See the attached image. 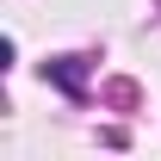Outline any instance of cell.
<instances>
[{
	"mask_svg": "<svg viewBox=\"0 0 161 161\" xmlns=\"http://www.w3.org/2000/svg\"><path fill=\"white\" fill-rule=\"evenodd\" d=\"M50 75H56L68 93H80V56H62V62H50Z\"/></svg>",
	"mask_w": 161,
	"mask_h": 161,
	"instance_id": "1",
	"label": "cell"
}]
</instances>
